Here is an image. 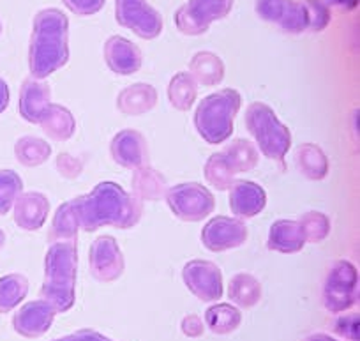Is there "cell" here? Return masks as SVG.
Returning a JSON list of instances; mask_svg holds the SVG:
<instances>
[{
	"mask_svg": "<svg viewBox=\"0 0 360 341\" xmlns=\"http://www.w3.org/2000/svg\"><path fill=\"white\" fill-rule=\"evenodd\" d=\"M75 202L79 226L89 234L103 226L129 230L138 225L143 214V202L112 180H103L89 194L76 197Z\"/></svg>",
	"mask_w": 360,
	"mask_h": 341,
	"instance_id": "6da1fadb",
	"label": "cell"
},
{
	"mask_svg": "<svg viewBox=\"0 0 360 341\" xmlns=\"http://www.w3.org/2000/svg\"><path fill=\"white\" fill-rule=\"evenodd\" d=\"M69 61V20L60 9H41L32 23L29 44V71L46 80Z\"/></svg>",
	"mask_w": 360,
	"mask_h": 341,
	"instance_id": "7a4b0ae2",
	"label": "cell"
},
{
	"mask_svg": "<svg viewBox=\"0 0 360 341\" xmlns=\"http://www.w3.org/2000/svg\"><path fill=\"white\" fill-rule=\"evenodd\" d=\"M78 244L53 242L44 256V281L41 299L50 302L57 313H68L76 302Z\"/></svg>",
	"mask_w": 360,
	"mask_h": 341,
	"instance_id": "3957f363",
	"label": "cell"
},
{
	"mask_svg": "<svg viewBox=\"0 0 360 341\" xmlns=\"http://www.w3.org/2000/svg\"><path fill=\"white\" fill-rule=\"evenodd\" d=\"M240 104L242 96L235 89H221L203 97L195 110V128L200 137L209 145L230 140Z\"/></svg>",
	"mask_w": 360,
	"mask_h": 341,
	"instance_id": "277c9868",
	"label": "cell"
},
{
	"mask_svg": "<svg viewBox=\"0 0 360 341\" xmlns=\"http://www.w3.org/2000/svg\"><path fill=\"white\" fill-rule=\"evenodd\" d=\"M245 128L255 138L256 149L265 158L283 161L292 149V133L269 104L251 103L245 110Z\"/></svg>",
	"mask_w": 360,
	"mask_h": 341,
	"instance_id": "5b68a950",
	"label": "cell"
},
{
	"mask_svg": "<svg viewBox=\"0 0 360 341\" xmlns=\"http://www.w3.org/2000/svg\"><path fill=\"white\" fill-rule=\"evenodd\" d=\"M359 302V271L349 260H335L323 285V304L330 313L341 315Z\"/></svg>",
	"mask_w": 360,
	"mask_h": 341,
	"instance_id": "8992f818",
	"label": "cell"
},
{
	"mask_svg": "<svg viewBox=\"0 0 360 341\" xmlns=\"http://www.w3.org/2000/svg\"><path fill=\"white\" fill-rule=\"evenodd\" d=\"M173 216L182 221L198 223L209 218L216 209V198L209 187L200 182H180L168 187L165 197Z\"/></svg>",
	"mask_w": 360,
	"mask_h": 341,
	"instance_id": "52a82bcc",
	"label": "cell"
},
{
	"mask_svg": "<svg viewBox=\"0 0 360 341\" xmlns=\"http://www.w3.org/2000/svg\"><path fill=\"white\" fill-rule=\"evenodd\" d=\"M233 9V0H189L175 13V25L186 36H202L214 22L224 20Z\"/></svg>",
	"mask_w": 360,
	"mask_h": 341,
	"instance_id": "ba28073f",
	"label": "cell"
},
{
	"mask_svg": "<svg viewBox=\"0 0 360 341\" xmlns=\"http://www.w3.org/2000/svg\"><path fill=\"white\" fill-rule=\"evenodd\" d=\"M115 20L141 39H155L165 27L161 13L155 11L147 0H115Z\"/></svg>",
	"mask_w": 360,
	"mask_h": 341,
	"instance_id": "9c48e42d",
	"label": "cell"
},
{
	"mask_svg": "<svg viewBox=\"0 0 360 341\" xmlns=\"http://www.w3.org/2000/svg\"><path fill=\"white\" fill-rule=\"evenodd\" d=\"M182 281L202 302H217L224 294L223 273L210 260H189L182 269Z\"/></svg>",
	"mask_w": 360,
	"mask_h": 341,
	"instance_id": "30bf717a",
	"label": "cell"
},
{
	"mask_svg": "<svg viewBox=\"0 0 360 341\" xmlns=\"http://www.w3.org/2000/svg\"><path fill=\"white\" fill-rule=\"evenodd\" d=\"M90 273L99 283H113L126 269L122 249L112 235H101L90 246L89 253Z\"/></svg>",
	"mask_w": 360,
	"mask_h": 341,
	"instance_id": "8fae6325",
	"label": "cell"
},
{
	"mask_svg": "<svg viewBox=\"0 0 360 341\" xmlns=\"http://www.w3.org/2000/svg\"><path fill=\"white\" fill-rule=\"evenodd\" d=\"M249 237V230L244 219L230 216H216L209 219L202 230V242L209 252L221 253L228 249L240 248Z\"/></svg>",
	"mask_w": 360,
	"mask_h": 341,
	"instance_id": "7c38bea8",
	"label": "cell"
},
{
	"mask_svg": "<svg viewBox=\"0 0 360 341\" xmlns=\"http://www.w3.org/2000/svg\"><path fill=\"white\" fill-rule=\"evenodd\" d=\"M57 311L50 302L44 299H36V301L25 302L13 316V329L20 336L36 340L46 334L50 327L53 326V320Z\"/></svg>",
	"mask_w": 360,
	"mask_h": 341,
	"instance_id": "4fadbf2b",
	"label": "cell"
},
{
	"mask_svg": "<svg viewBox=\"0 0 360 341\" xmlns=\"http://www.w3.org/2000/svg\"><path fill=\"white\" fill-rule=\"evenodd\" d=\"M112 159L122 168L136 170L148 165V145L143 135L136 130H122L110 142Z\"/></svg>",
	"mask_w": 360,
	"mask_h": 341,
	"instance_id": "5bb4252c",
	"label": "cell"
},
{
	"mask_svg": "<svg viewBox=\"0 0 360 341\" xmlns=\"http://www.w3.org/2000/svg\"><path fill=\"white\" fill-rule=\"evenodd\" d=\"M105 62L110 71L119 76H131L138 73L143 64L141 50L122 36H112L105 43Z\"/></svg>",
	"mask_w": 360,
	"mask_h": 341,
	"instance_id": "9a60e30c",
	"label": "cell"
},
{
	"mask_svg": "<svg viewBox=\"0 0 360 341\" xmlns=\"http://www.w3.org/2000/svg\"><path fill=\"white\" fill-rule=\"evenodd\" d=\"M228 205L238 219H251L258 216L266 205V193L258 182L235 180L230 187Z\"/></svg>",
	"mask_w": 360,
	"mask_h": 341,
	"instance_id": "2e32d148",
	"label": "cell"
},
{
	"mask_svg": "<svg viewBox=\"0 0 360 341\" xmlns=\"http://www.w3.org/2000/svg\"><path fill=\"white\" fill-rule=\"evenodd\" d=\"M51 104V87L44 80L27 78L20 87L18 111L30 124H39L44 111Z\"/></svg>",
	"mask_w": 360,
	"mask_h": 341,
	"instance_id": "e0dca14e",
	"label": "cell"
},
{
	"mask_svg": "<svg viewBox=\"0 0 360 341\" xmlns=\"http://www.w3.org/2000/svg\"><path fill=\"white\" fill-rule=\"evenodd\" d=\"M13 212H15L13 216L18 228L25 232H36L43 228L46 223L48 214H50V200L46 194L39 191L22 193L13 205Z\"/></svg>",
	"mask_w": 360,
	"mask_h": 341,
	"instance_id": "ac0fdd59",
	"label": "cell"
},
{
	"mask_svg": "<svg viewBox=\"0 0 360 341\" xmlns=\"http://www.w3.org/2000/svg\"><path fill=\"white\" fill-rule=\"evenodd\" d=\"M306 237L302 234L299 221L293 219H278L272 223L266 237V248L270 252H278L283 255H293L302 252L306 246Z\"/></svg>",
	"mask_w": 360,
	"mask_h": 341,
	"instance_id": "d6986e66",
	"label": "cell"
},
{
	"mask_svg": "<svg viewBox=\"0 0 360 341\" xmlns=\"http://www.w3.org/2000/svg\"><path fill=\"white\" fill-rule=\"evenodd\" d=\"M158 103V90L150 83L138 82L126 87L117 96V110L127 117H140L148 113Z\"/></svg>",
	"mask_w": 360,
	"mask_h": 341,
	"instance_id": "ffe728a7",
	"label": "cell"
},
{
	"mask_svg": "<svg viewBox=\"0 0 360 341\" xmlns=\"http://www.w3.org/2000/svg\"><path fill=\"white\" fill-rule=\"evenodd\" d=\"M134 197L141 202H158L166 197L168 191V180L159 170L152 168L150 165L140 166L133 170V179H131Z\"/></svg>",
	"mask_w": 360,
	"mask_h": 341,
	"instance_id": "44dd1931",
	"label": "cell"
},
{
	"mask_svg": "<svg viewBox=\"0 0 360 341\" xmlns=\"http://www.w3.org/2000/svg\"><path fill=\"white\" fill-rule=\"evenodd\" d=\"M79 230H82V226H79L78 207H76V202L72 198V200L58 205V209L55 211L48 242L50 244H53V242H76Z\"/></svg>",
	"mask_w": 360,
	"mask_h": 341,
	"instance_id": "7402d4cb",
	"label": "cell"
},
{
	"mask_svg": "<svg viewBox=\"0 0 360 341\" xmlns=\"http://www.w3.org/2000/svg\"><path fill=\"white\" fill-rule=\"evenodd\" d=\"M41 130L53 142H68L76 133V119L65 106L51 103L39 123Z\"/></svg>",
	"mask_w": 360,
	"mask_h": 341,
	"instance_id": "603a6c76",
	"label": "cell"
},
{
	"mask_svg": "<svg viewBox=\"0 0 360 341\" xmlns=\"http://www.w3.org/2000/svg\"><path fill=\"white\" fill-rule=\"evenodd\" d=\"M189 75L203 87H216L224 78V62L212 51H198L189 62Z\"/></svg>",
	"mask_w": 360,
	"mask_h": 341,
	"instance_id": "cb8c5ba5",
	"label": "cell"
},
{
	"mask_svg": "<svg viewBox=\"0 0 360 341\" xmlns=\"http://www.w3.org/2000/svg\"><path fill=\"white\" fill-rule=\"evenodd\" d=\"M203 323H205V329L219 336L235 333L242 323L240 308L231 302H214L205 311Z\"/></svg>",
	"mask_w": 360,
	"mask_h": 341,
	"instance_id": "d4e9b609",
	"label": "cell"
},
{
	"mask_svg": "<svg viewBox=\"0 0 360 341\" xmlns=\"http://www.w3.org/2000/svg\"><path fill=\"white\" fill-rule=\"evenodd\" d=\"M228 299L237 308H252L262 299V283L249 273L235 274L228 285Z\"/></svg>",
	"mask_w": 360,
	"mask_h": 341,
	"instance_id": "484cf974",
	"label": "cell"
},
{
	"mask_svg": "<svg viewBox=\"0 0 360 341\" xmlns=\"http://www.w3.org/2000/svg\"><path fill=\"white\" fill-rule=\"evenodd\" d=\"M198 97V83L188 71H180L172 76L168 83V101L175 110L189 111Z\"/></svg>",
	"mask_w": 360,
	"mask_h": 341,
	"instance_id": "4316f807",
	"label": "cell"
},
{
	"mask_svg": "<svg viewBox=\"0 0 360 341\" xmlns=\"http://www.w3.org/2000/svg\"><path fill=\"white\" fill-rule=\"evenodd\" d=\"M295 161L302 175L311 180L325 179L330 168L325 152L314 144H300L295 151Z\"/></svg>",
	"mask_w": 360,
	"mask_h": 341,
	"instance_id": "83f0119b",
	"label": "cell"
},
{
	"mask_svg": "<svg viewBox=\"0 0 360 341\" xmlns=\"http://www.w3.org/2000/svg\"><path fill=\"white\" fill-rule=\"evenodd\" d=\"M224 158L228 159L235 173H248L256 168L259 161V151L252 142L245 138H235L224 147Z\"/></svg>",
	"mask_w": 360,
	"mask_h": 341,
	"instance_id": "f1b7e54d",
	"label": "cell"
},
{
	"mask_svg": "<svg viewBox=\"0 0 360 341\" xmlns=\"http://www.w3.org/2000/svg\"><path fill=\"white\" fill-rule=\"evenodd\" d=\"M29 294V280L23 274L13 273L0 278V313L13 311Z\"/></svg>",
	"mask_w": 360,
	"mask_h": 341,
	"instance_id": "f546056e",
	"label": "cell"
},
{
	"mask_svg": "<svg viewBox=\"0 0 360 341\" xmlns=\"http://www.w3.org/2000/svg\"><path fill=\"white\" fill-rule=\"evenodd\" d=\"M15 156L23 166H39L51 156V145L37 137H22L15 144Z\"/></svg>",
	"mask_w": 360,
	"mask_h": 341,
	"instance_id": "4dcf8cb0",
	"label": "cell"
},
{
	"mask_svg": "<svg viewBox=\"0 0 360 341\" xmlns=\"http://www.w3.org/2000/svg\"><path fill=\"white\" fill-rule=\"evenodd\" d=\"M203 173H205L207 182L217 191L230 190L231 184L235 182V175H237L230 166V163H228V159L224 158L223 152H216V154L207 159Z\"/></svg>",
	"mask_w": 360,
	"mask_h": 341,
	"instance_id": "1f68e13d",
	"label": "cell"
},
{
	"mask_svg": "<svg viewBox=\"0 0 360 341\" xmlns=\"http://www.w3.org/2000/svg\"><path fill=\"white\" fill-rule=\"evenodd\" d=\"M299 225L302 228V234L306 237V242L311 244H320L330 234V219L327 214L318 211H309L299 219Z\"/></svg>",
	"mask_w": 360,
	"mask_h": 341,
	"instance_id": "d6a6232c",
	"label": "cell"
},
{
	"mask_svg": "<svg viewBox=\"0 0 360 341\" xmlns=\"http://www.w3.org/2000/svg\"><path fill=\"white\" fill-rule=\"evenodd\" d=\"M23 193V180L15 170H0V216L13 211V205Z\"/></svg>",
	"mask_w": 360,
	"mask_h": 341,
	"instance_id": "836d02e7",
	"label": "cell"
},
{
	"mask_svg": "<svg viewBox=\"0 0 360 341\" xmlns=\"http://www.w3.org/2000/svg\"><path fill=\"white\" fill-rule=\"evenodd\" d=\"M281 30L288 34H302L307 30V13L302 0H288L285 13L278 22Z\"/></svg>",
	"mask_w": 360,
	"mask_h": 341,
	"instance_id": "e575fe53",
	"label": "cell"
},
{
	"mask_svg": "<svg viewBox=\"0 0 360 341\" xmlns=\"http://www.w3.org/2000/svg\"><path fill=\"white\" fill-rule=\"evenodd\" d=\"M307 13V30L311 32H321L330 23L332 15L330 8L325 4V0H302Z\"/></svg>",
	"mask_w": 360,
	"mask_h": 341,
	"instance_id": "d590c367",
	"label": "cell"
},
{
	"mask_svg": "<svg viewBox=\"0 0 360 341\" xmlns=\"http://www.w3.org/2000/svg\"><path fill=\"white\" fill-rule=\"evenodd\" d=\"M288 0H255V11L262 20L278 23L285 13Z\"/></svg>",
	"mask_w": 360,
	"mask_h": 341,
	"instance_id": "8d00e7d4",
	"label": "cell"
},
{
	"mask_svg": "<svg viewBox=\"0 0 360 341\" xmlns=\"http://www.w3.org/2000/svg\"><path fill=\"white\" fill-rule=\"evenodd\" d=\"M360 320L356 313H349V315H341L334 323V333L338 336L346 337L349 341L360 340Z\"/></svg>",
	"mask_w": 360,
	"mask_h": 341,
	"instance_id": "74e56055",
	"label": "cell"
},
{
	"mask_svg": "<svg viewBox=\"0 0 360 341\" xmlns=\"http://www.w3.org/2000/svg\"><path fill=\"white\" fill-rule=\"evenodd\" d=\"M57 165L58 173L65 179H76V177L82 175L83 172V161L76 156H71L69 152H62V154L57 156Z\"/></svg>",
	"mask_w": 360,
	"mask_h": 341,
	"instance_id": "f35d334b",
	"label": "cell"
},
{
	"mask_svg": "<svg viewBox=\"0 0 360 341\" xmlns=\"http://www.w3.org/2000/svg\"><path fill=\"white\" fill-rule=\"evenodd\" d=\"M65 8L76 16H92L105 8L106 0H62Z\"/></svg>",
	"mask_w": 360,
	"mask_h": 341,
	"instance_id": "ab89813d",
	"label": "cell"
},
{
	"mask_svg": "<svg viewBox=\"0 0 360 341\" xmlns=\"http://www.w3.org/2000/svg\"><path fill=\"white\" fill-rule=\"evenodd\" d=\"M180 330H182L184 336L196 340V337H200L205 333V323H203L202 316L195 315V313H189V315H186L184 318H182V322H180Z\"/></svg>",
	"mask_w": 360,
	"mask_h": 341,
	"instance_id": "60d3db41",
	"label": "cell"
},
{
	"mask_svg": "<svg viewBox=\"0 0 360 341\" xmlns=\"http://www.w3.org/2000/svg\"><path fill=\"white\" fill-rule=\"evenodd\" d=\"M75 337H76V341H113V340H110V337H106L105 334L98 333V330H94V329H89V327H86V329L76 330Z\"/></svg>",
	"mask_w": 360,
	"mask_h": 341,
	"instance_id": "b9f144b4",
	"label": "cell"
},
{
	"mask_svg": "<svg viewBox=\"0 0 360 341\" xmlns=\"http://www.w3.org/2000/svg\"><path fill=\"white\" fill-rule=\"evenodd\" d=\"M9 99H11V92H9L8 83L0 78V113H4V111L8 110Z\"/></svg>",
	"mask_w": 360,
	"mask_h": 341,
	"instance_id": "7bdbcfd3",
	"label": "cell"
},
{
	"mask_svg": "<svg viewBox=\"0 0 360 341\" xmlns=\"http://www.w3.org/2000/svg\"><path fill=\"white\" fill-rule=\"evenodd\" d=\"M327 6H335L339 9H345V11H352L359 6V0H325Z\"/></svg>",
	"mask_w": 360,
	"mask_h": 341,
	"instance_id": "ee69618b",
	"label": "cell"
},
{
	"mask_svg": "<svg viewBox=\"0 0 360 341\" xmlns=\"http://www.w3.org/2000/svg\"><path fill=\"white\" fill-rule=\"evenodd\" d=\"M306 341H339V340H335V337L328 336V334L316 333V334H311L309 337H306Z\"/></svg>",
	"mask_w": 360,
	"mask_h": 341,
	"instance_id": "f6af8a7d",
	"label": "cell"
},
{
	"mask_svg": "<svg viewBox=\"0 0 360 341\" xmlns=\"http://www.w3.org/2000/svg\"><path fill=\"white\" fill-rule=\"evenodd\" d=\"M51 341H76V337H75V333H72V334H68V336L57 337V340H51Z\"/></svg>",
	"mask_w": 360,
	"mask_h": 341,
	"instance_id": "bcb514c9",
	"label": "cell"
},
{
	"mask_svg": "<svg viewBox=\"0 0 360 341\" xmlns=\"http://www.w3.org/2000/svg\"><path fill=\"white\" fill-rule=\"evenodd\" d=\"M4 244H6V234L2 230H0V252H2Z\"/></svg>",
	"mask_w": 360,
	"mask_h": 341,
	"instance_id": "7dc6e473",
	"label": "cell"
},
{
	"mask_svg": "<svg viewBox=\"0 0 360 341\" xmlns=\"http://www.w3.org/2000/svg\"><path fill=\"white\" fill-rule=\"evenodd\" d=\"M0 32H2V23H0Z\"/></svg>",
	"mask_w": 360,
	"mask_h": 341,
	"instance_id": "c3c4849f",
	"label": "cell"
}]
</instances>
